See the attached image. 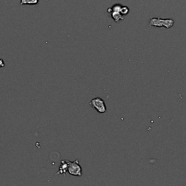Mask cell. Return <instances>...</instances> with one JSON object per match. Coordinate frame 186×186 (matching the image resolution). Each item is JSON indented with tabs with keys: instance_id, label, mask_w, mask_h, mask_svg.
<instances>
[{
	"instance_id": "6da1fadb",
	"label": "cell",
	"mask_w": 186,
	"mask_h": 186,
	"mask_svg": "<svg viewBox=\"0 0 186 186\" xmlns=\"http://www.w3.org/2000/svg\"><path fill=\"white\" fill-rule=\"evenodd\" d=\"M68 173L73 176H79L82 175V167L79 164V161L78 159L70 161H68Z\"/></svg>"
},
{
	"instance_id": "277c9868",
	"label": "cell",
	"mask_w": 186,
	"mask_h": 186,
	"mask_svg": "<svg viewBox=\"0 0 186 186\" xmlns=\"http://www.w3.org/2000/svg\"><path fill=\"white\" fill-rule=\"evenodd\" d=\"M68 169V160H62L60 161V164L59 167L58 172L55 174V176L58 174H63L64 177H66V174Z\"/></svg>"
},
{
	"instance_id": "3957f363",
	"label": "cell",
	"mask_w": 186,
	"mask_h": 186,
	"mask_svg": "<svg viewBox=\"0 0 186 186\" xmlns=\"http://www.w3.org/2000/svg\"><path fill=\"white\" fill-rule=\"evenodd\" d=\"M174 21L172 20H162L160 18H153L150 21L149 26H154L161 27L162 26H165L167 28H169L173 26Z\"/></svg>"
},
{
	"instance_id": "5b68a950",
	"label": "cell",
	"mask_w": 186,
	"mask_h": 186,
	"mask_svg": "<svg viewBox=\"0 0 186 186\" xmlns=\"http://www.w3.org/2000/svg\"><path fill=\"white\" fill-rule=\"evenodd\" d=\"M39 0H21V4H37Z\"/></svg>"
},
{
	"instance_id": "8992f818",
	"label": "cell",
	"mask_w": 186,
	"mask_h": 186,
	"mask_svg": "<svg viewBox=\"0 0 186 186\" xmlns=\"http://www.w3.org/2000/svg\"><path fill=\"white\" fill-rule=\"evenodd\" d=\"M4 66V62L3 60L0 59V68H3Z\"/></svg>"
},
{
	"instance_id": "7a4b0ae2",
	"label": "cell",
	"mask_w": 186,
	"mask_h": 186,
	"mask_svg": "<svg viewBox=\"0 0 186 186\" xmlns=\"http://www.w3.org/2000/svg\"><path fill=\"white\" fill-rule=\"evenodd\" d=\"M89 105L95 108L98 113H104L106 112V106L105 104L104 100L100 98H94L89 102Z\"/></svg>"
}]
</instances>
